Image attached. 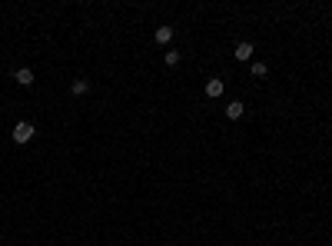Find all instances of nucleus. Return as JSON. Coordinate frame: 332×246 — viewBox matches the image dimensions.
I'll return each instance as SVG.
<instances>
[{
  "instance_id": "7ed1b4c3",
  "label": "nucleus",
  "mask_w": 332,
  "mask_h": 246,
  "mask_svg": "<svg viewBox=\"0 0 332 246\" xmlns=\"http://www.w3.org/2000/svg\"><path fill=\"white\" fill-rule=\"evenodd\" d=\"M223 90H226V83L220 80V77H209V80H206V97H213V100H216V97H223Z\"/></svg>"
},
{
  "instance_id": "0eeeda50",
  "label": "nucleus",
  "mask_w": 332,
  "mask_h": 246,
  "mask_svg": "<svg viewBox=\"0 0 332 246\" xmlns=\"http://www.w3.org/2000/svg\"><path fill=\"white\" fill-rule=\"evenodd\" d=\"M70 90H73V97L90 93V80H73V83H70Z\"/></svg>"
},
{
  "instance_id": "1a4fd4ad",
  "label": "nucleus",
  "mask_w": 332,
  "mask_h": 246,
  "mask_svg": "<svg viewBox=\"0 0 332 246\" xmlns=\"http://www.w3.org/2000/svg\"><path fill=\"white\" fill-rule=\"evenodd\" d=\"M266 70H269L266 63H252V77H266Z\"/></svg>"
},
{
  "instance_id": "f257e3e1",
  "label": "nucleus",
  "mask_w": 332,
  "mask_h": 246,
  "mask_svg": "<svg viewBox=\"0 0 332 246\" xmlns=\"http://www.w3.org/2000/svg\"><path fill=\"white\" fill-rule=\"evenodd\" d=\"M33 133H37V130H33V123L20 120L17 126H13V143H30V140H33Z\"/></svg>"
},
{
  "instance_id": "20e7f679",
  "label": "nucleus",
  "mask_w": 332,
  "mask_h": 246,
  "mask_svg": "<svg viewBox=\"0 0 332 246\" xmlns=\"http://www.w3.org/2000/svg\"><path fill=\"white\" fill-rule=\"evenodd\" d=\"M243 113H246V103H243V100H232V103H226V117H229V120H239Z\"/></svg>"
},
{
  "instance_id": "423d86ee",
  "label": "nucleus",
  "mask_w": 332,
  "mask_h": 246,
  "mask_svg": "<svg viewBox=\"0 0 332 246\" xmlns=\"http://www.w3.org/2000/svg\"><path fill=\"white\" fill-rule=\"evenodd\" d=\"M153 37H157V44H169V40H173V27H157Z\"/></svg>"
},
{
  "instance_id": "f03ea898",
  "label": "nucleus",
  "mask_w": 332,
  "mask_h": 246,
  "mask_svg": "<svg viewBox=\"0 0 332 246\" xmlns=\"http://www.w3.org/2000/svg\"><path fill=\"white\" fill-rule=\"evenodd\" d=\"M232 57H236L239 63L252 60V44H249V40H243V44H236V50H232Z\"/></svg>"
},
{
  "instance_id": "6e6552de",
  "label": "nucleus",
  "mask_w": 332,
  "mask_h": 246,
  "mask_svg": "<svg viewBox=\"0 0 332 246\" xmlns=\"http://www.w3.org/2000/svg\"><path fill=\"white\" fill-rule=\"evenodd\" d=\"M176 63H180V53H176V50H166V67H176Z\"/></svg>"
},
{
  "instance_id": "39448f33",
  "label": "nucleus",
  "mask_w": 332,
  "mask_h": 246,
  "mask_svg": "<svg viewBox=\"0 0 332 246\" xmlns=\"http://www.w3.org/2000/svg\"><path fill=\"white\" fill-rule=\"evenodd\" d=\"M13 80H17L20 87H33V70L30 67H20L17 73H13Z\"/></svg>"
},
{
  "instance_id": "9d476101",
  "label": "nucleus",
  "mask_w": 332,
  "mask_h": 246,
  "mask_svg": "<svg viewBox=\"0 0 332 246\" xmlns=\"http://www.w3.org/2000/svg\"><path fill=\"white\" fill-rule=\"evenodd\" d=\"M329 243H332V240H329Z\"/></svg>"
}]
</instances>
